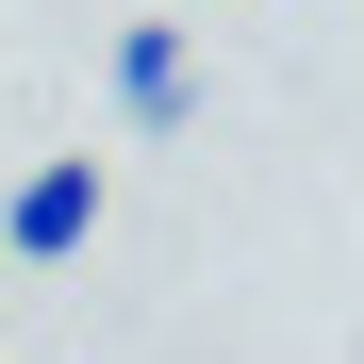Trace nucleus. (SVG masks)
Returning a JSON list of instances; mask_svg holds the SVG:
<instances>
[{"label": "nucleus", "instance_id": "obj_1", "mask_svg": "<svg viewBox=\"0 0 364 364\" xmlns=\"http://www.w3.org/2000/svg\"><path fill=\"white\" fill-rule=\"evenodd\" d=\"M100 149H50V166H17V199H0V249L17 265H83V232H100Z\"/></svg>", "mask_w": 364, "mask_h": 364}, {"label": "nucleus", "instance_id": "obj_2", "mask_svg": "<svg viewBox=\"0 0 364 364\" xmlns=\"http://www.w3.org/2000/svg\"><path fill=\"white\" fill-rule=\"evenodd\" d=\"M116 116H133V133H182V116H199V50H182L166 17L116 33Z\"/></svg>", "mask_w": 364, "mask_h": 364}]
</instances>
